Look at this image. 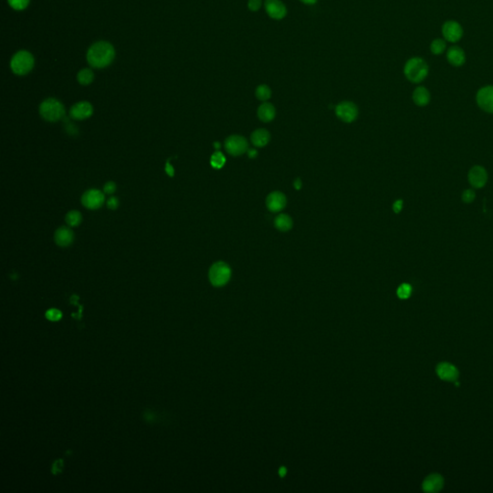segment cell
<instances>
[{"mask_svg": "<svg viewBox=\"0 0 493 493\" xmlns=\"http://www.w3.org/2000/svg\"><path fill=\"white\" fill-rule=\"evenodd\" d=\"M115 58V49L107 42H97L91 45L87 53V60L92 68L102 69L109 66Z\"/></svg>", "mask_w": 493, "mask_h": 493, "instance_id": "obj_1", "label": "cell"}, {"mask_svg": "<svg viewBox=\"0 0 493 493\" xmlns=\"http://www.w3.org/2000/svg\"><path fill=\"white\" fill-rule=\"evenodd\" d=\"M403 73L409 81L413 83H419L423 81L428 75L429 68L423 59L415 57L409 59L405 63Z\"/></svg>", "mask_w": 493, "mask_h": 493, "instance_id": "obj_2", "label": "cell"}, {"mask_svg": "<svg viewBox=\"0 0 493 493\" xmlns=\"http://www.w3.org/2000/svg\"><path fill=\"white\" fill-rule=\"evenodd\" d=\"M40 114L47 122L55 123L62 120L65 116L64 105L55 98H47L40 106Z\"/></svg>", "mask_w": 493, "mask_h": 493, "instance_id": "obj_3", "label": "cell"}, {"mask_svg": "<svg viewBox=\"0 0 493 493\" xmlns=\"http://www.w3.org/2000/svg\"><path fill=\"white\" fill-rule=\"evenodd\" d=\"M34 67V58L27 51L18 52L11 61V68L18 75L27 74Z\"/></svg>", "mask_w": 493, "mask_h": 493, "instance_id": "obj_4", "label": "cell"}, {"mask_svg": "<svg viewBox=\"0 0 493 493\" xmlns=\"http://www.w3.org/2000/svg\"><path fill=\"white\" fill-rule=\"evenodd\" d=\"M230 275L231 270L223 261L214 263L209 270V280L216 287H221L226 284L230 278Z\"/></svg>", "mask_w": 493, "mask_h": 493, "instance_id": "obj_5", "label": "cell"}, {"mask_svg": "<svg viewBox=\"0 0 493 493\" xmlns=\"http://www.w3.org/2000/svg\"><path fill=\"white\" fill-rule=\"evenodd\" d=\"M248 142L240 135H231L224 142L225 150L232 156H239L248 151Z\"/></svg>", "mask_w": 493, "mask_h": 493, "instance_id": "obj_6", "label": "cell"}, {"mask_svg": "<svg viewBox=\"0 0 493 493\" xmlns=\"http://www.w3.org/2000/svg\"><path fill=\"white\" fill-rule=\"evenodd\" d=\"M336 116L345 123H353L359 116V109L352 101H342L335 107Z\"/></svg>", "mask_w": 493, "mask_h": 493, "instance_id": "obj_7", "label": "cell"}, {"mask_svg": "<svg viewBox=\"0 0 493 493\" xmlns=\"http://www.w3.org/2000/svg\"><path fill=\"white\" fill-rule=\"evenodd\" d=\"M104 194L97 189H90L86 191L81 199L82 204L91 210L98 209L104 203Z\"/></svg>", "mask_w": 493, "mask_h": 493, "instance_id": "obj_8", "label": "cell"}, {"mask_svg": "<svg viewBox=\"0 0 493 493\" xmlns=\"http://www.w3.org/2000/svg\"><path fill=\"white\" fill-rule=\"evenodd\" d=\"M436 371H437V374L440 380L445 381V382H450V383L456 382L458 379V376H459V372H458L457 368L455 365H453L452 363L445 362V361L438 364Z\"/></svg>", "mask_w": 493, "mask_h": 493, "instance_id": "obj_9", "label": "cell"}, {"mask_svg": "<svg viewBox=\"0 0 493 493\" xmlns=\"http://www.w3.org/2000/svg\"><path fill=\"white\" fill-rule=\"evenodd\" d=\"M444 487V478L438 473L429 475L422 483V490L427 493H439Z\"/></svg>", "mask_w": 493, "mask_h": 493, "instance_id": "obj_10", "label": "cell"}, {"mask_svg": "<svg viewBox=\"0 0 493 493\" xmlns=\"http://www.w3.org/2000/svg\"><path fill=\"white\" fill-rule=\"evenodd\" d=\"M265 10L271 18L279 20L285 18L287 9L281 0H266Z\"/></svg>", "mask_w": 493, "mask_h": 493, "instance_id": "obj_11", "label": "cell"}, {"mask_svg": "<svg viewBox=\"0 0 493 493\" xmlns=\"http://www.w3.org/2000/svg\"><path fill=\"white\" fill-rule=\"evenodd\" d=\"M93 108L90 102L88 101H80L74 104L70 111V116L73 120H86L92 115Z\"/></svg>", "mask_w": 493, "mask_h": 493, "instance_id": "obj_12", "label": "cell"}, {"mask_svg": "<svg viewBox=\"0 0 493 493\" xmlns=\"http://www.w3.org/2000/svg\"><path fill=\"white\" fill-rule=\"evenodd\" d=\"M477 103L486 112L493 113V86L484 87L478 91Z\"/></svg>", "mask_w": 493, "mask_h": 493, "instance_id": "obj_13", "label": "cell"}, {"mask_svg": "<svg viewBox=\"0 0 493 493\" xmlns=\"http://www.w3.org/2000/svg\"><path fill=\"white\" fill-rule=\"evenodd\" d=\"M442 34L445 40L451 43H456L462 37V28L456 21H447L443 24Z\"/></svg>", "mask_w": 493, "mask_h": 493, "instance_id": "obj_14", "label": "cell"}, {"mask_svg": "<svg viewBox=\"0 0 493 493\" xmlns=\"http://www.w3.org/2000/svg\"><path fill=\"white\" fill-rule=\"evenodd\" d=\"M286 202H287L286 197L284 196V194L278 191L271 193L266 200V205L272 212L281 211L285 207Z\"/></svg>", "mask_w": 493, "mask_h": 493, "instance_id": "obj_15", "label": "cell"}, {"mask_svg": "<svg viewBox=\"0 0 493 493\" xmlns=\"http://www.w3.org/2000/svg\"><path fill=\"white\" fill-rule=\"evenodd\" d=\"M468 180L474 188H482L488 181V173L483 167L475 166L469 171Z\"/></svg>", "mask_w": 493, "mask_h": 493, "instance_id": "obj_16", "label": "cell"}, {"mask_svg": "<svg viewBox=\"0 0 493 493\" xmlns=\"http://www.w3.org/2000/svg\"><path fill=\"white\" fill-rule=\"evenodd\" d=\"M74 240L73 231L67 226L59 227L54 234V241L60 247H68L73 244Z\"/></svg>", "mask_w": 493, "mask_h": 493, "instance_id": "obj_17", "label": "cell"}, {"mask_svg": "<svg viewBox=\"0 0 493 493\" xmlns=\"http://www.w3.org/2000/svg\"><path fill=\"white\" fill-rule=\"evenodd\" d=\"M447 59L449 63L453 66L459 67L465 61V55L463 50L458 46H451L447 51Z\"/></svg>", "mask_w": 493, "mask_h": 493, "instance_id": "obj_18", "label": "cell"}, {"mask_svg": "<svg viewBox=\"0 0 493 493\" xmlns=\"http://www.w3.org/2000/svg\"><path fill=\"white\" fill-rule=\"evenodd\" d=\"M257 116L263 123L272 122L275 117V108L269 102H264L258 107Z\"/></svg>", "mask_w": 493, "mask_h": 493, "instance_id": "obj_19", "label": "cell"}, {"mask_svg": "<svg viewBox=\"0 0 493 493\" xmlns=\"http://www.w3.org/2000/svg\"><path fill=\"white\" fill-rule=\"evenodd\" d=\"M270 133L266 129H257L253 132L251 140L254 146L257 147H263L269 143Z\"/></svg>", "mask_w": 493, "mask_h": 493, "instance_id": "obj_20", "label": "cell"}, {"mask_svg": "<svg viewBox=\"0 0 493 493\" xmlns=\"http://www.w3.org/2000/svg\"><path fill=\"white\" fill-rule=\"evenodd\" d=\"M413 101L418 106H425L430 102L431 95L429 91L424 87H418L413 91Z\"/></svg>", "mask_w": 493, "mask_h": 493, "instance_id": "obj_21", "label": "cell"}, {"mask_svg": "<svg viewBox=\"0 0 493 493\" xmlns=\"http://www.w3.org/2000/svg\"><path fill=\"white\" fill-rule=\"evenodd\" d=\"M292 225H293L292 219L288 215H286V214H279L274 219V226L279 231H282V232L288 231V230H290L292 228Z\"/></svg>", "mask_w": 493, "mask_h": 493, "instance_id": "obj_22", "label": "cell"}, {"mask_svg": "<svg viewBox=\"0 0 493 493\" xmlns=\"http://www.w3.org/2000/svg\"><path fill=\"white\" fill-rule=\"evenodd\" d=\"M81 222H82V215L79 211L76 210L70 211L66 216V223L69 224V226L72 227L77 226Z\"/></svg>", "mask_w": 493, "mask_h": 493, "instance_id": "obj_23", "label": "cell"}, {"mask_svg": "<svg viewBox=\"0 0 493 493\" xmlns=\"http://www.w3.org/2000/svg\"><path fill=\"white\" fill-rule=\"evenodd\" d=\"M77 80L81 85H89L93 80V73L89 69L81 70L77 74Z\"/></svg>", "mask_w": 493, "mask_h": 493, "instance_id": "obj_24", "label": "cell"}, {"mask_svg": "<svg viewBox=\"0 0 493 493\" xmlns=\"http://www.w3.org/2000/svg\"><path fill=\"white\" fill-rule=\"evenodd\" d=\"M210 164L214 169H221L225 164V157L220 151H216L212 154L210 159Z\"/></svg>", "mask_w": 493, "mask_h": 493, "instance_id": "obj_25", "label": "cell"}, {"mask_svg": "<svg viewBox=\"0 0 493 493\" xmlns=\"http://www.w3.org/2000/svg\"><path fill=\"white\" fill-rule=\"evenodd\" d=\"M256 95L257 99H259L261 101H267L272 95V91L270 89L269 86L262 84L256 88Z\"/></svg>", "mask_w": 493, "mask_h": 493, "instance_id": "obj_26", "label": "cell"}, {"mask_svg": "<svg viewBox=\"0 0 493 493\" xmlns=\"http://www.w3.org/2000/svg\"><path fill=\"white\" fill-rule=\"evenodd\" d=\"M445 49H446V44L441 39H437L431 44V50L436 55L443 53L445 51Z\"/></svg>", "mask_w": 493, "mask_h": 493, "instance_id": "obj_27", "label": "cell"}, {"mask_svg": "<svg viewBox=\"0 0 493 493\" xmlns=\"http://www.w3.org/2000/svg\"><path fill=\"white\" fill-rule=\"evenodd\" d=\"M411 293H412V288H411L410 284H407V283L401 284L399 286V288L397 289V295L402 300L408 299L410 297Z\"/></svg>", "mask_w": 493, "mask_h": 493, "instance_id": "obj_28", "label": "cell"}, {"mask_svg": "<svg viewBox=\"0 0 493 493\" xmlns=\"http://www.w3.org/2000/svg\"><path fill=\"white\" fill-rule=\"evenodd\" d=\"M29 1L30 0H8L9 4L11 5V7L14 8L15 10H23V9H25L28 6Z\"/></svg>", "mask_w": 493, "mask_h": 493, "instance_id": "obj_29", "label": "cell"}, {"mask_svg": "<svg viewBox=\"0 0 493 493\" xmlns=\"http://www.w3.org/2000/svg\"><path fill=\"white\" fill-rule=\"evenodd\" d=\"M461 199H462V201H463L464 202H466V203H470V202H472V201H474V199H475V193H474V191H473V190H470V189L465 190V191L462 193V195H461Z\"/></svg>", "mask_w": 493, "mask_h": 493, "instance_id": "obj_30", "label": "cell"}, {"mask_svg": "<svg viewBox=\"0 0 493 493\" xmlns=\"http://www.w3.org/2000/svg\"><path fill=\"white\" fill-rule=\"evenodd\" d=\"M45 316H46V318H47V319H49L50 321H58V320H60V319H61V317H62V313H61L59 310H49L45 313Z\"/></svg>", "mask_w": 493, "mask_h": 493, "instance_id": "obj_31", "label": "cell"}, {"mask_svg": "<svg viewBox=\"0 0 493 493\" xmlns=\"http://www.w3.org/2000/svg\"><path fill=\"white\" fill-rule=\"evenodd\" d=\"M262 5L261 0H249L248 1V8L252 12H257Z\"/></svg>", "mask_w": 493, "mask_h": 493, "instance_id": "obj_32", "label": "cell"}, {"mask_svg": "<svg viewBox=\"0 0 493 493\" xmlns=\"http://www.w3.org/2000/svg\"><path fill=\"white\" fill-rule=\"evenodd\" d=\"M117 189V186L116 184L113 182V181H109L107 182L105 185H104V188H103V191L105 194H113L115 193Z\"/></svg>", "mask_w": 493, "mask_h": 493, "instance_id": "obj_33", "label": "cell"}, {"mask_svg": "<svg viewBox=\"0 0 493 493\" xmlns=\"http://www.w3.org/2000/svg\"><path fill=\"white\" fill-rule=\"evenodd\" d=\"M118 206H119V200L116 197L109 198V200L107 201V207L112 210H115L118 208Z\"/></svg>", "mask_w": 493, "mask_h": 493, "instance_id": "obj_34", "label": "cell"}, {"mask_svg": "<svg viewBox=\"0 0 493 493\" xmlns=\"http://www.w3.org/2000/svg\"><path fill=\"white\" fill-rule=\"evenodd\" d=\"M403 208V201L398 200L393 203V210L395 213H399Z\"/></svg>", "mask_w": 493, "mask_h": 493, "instance_id": "obj_35", "label": "cell"}, {"mask_svg": "<svg viewBox=\"0 0 493 493\" xmlns=\"http://www.w3.org/2000/svg\"><path fill=\"white\" fill-rule=\"evenodd\" d=\"M247 152H248V155H249V157H250V158H256V157L257 156V154H258V153H257V151H256V149H254V148H252V149H248V151H247Z\"/></svg>", "mask_w": 493, "mask_h": 493, "instance_id": "obj_36", "label": "cell"}, {"mask_svg": "<svg viewBox=\"0 0 493 493\" xmlns=\"http://www.w3.org/2000/svg\"><path fill=\"white\" fill-rule=\"evenodd\" d=\"M166 172H167V174H168L170 177H173V176H174L175 171H174L173 167H172L169 163H168V164H167V166H166Z\"/></svg>", "mask_w": 493, "mask_h": 493, "instance_id": "obj_37", "label": "cell"}, {"mask_svg": "<svg viewBox=\"0 0 493 493\" xmlns=\"http://www.w3.org/2000/svg\"><path fill=\"white\" fill-rule=\"evenodd\" d=\"M302 185H303V183H302V180H300V179H297V180L294 181V187H295L296 190H300L302 188Z\"/></svg>", "mask_w": 493, "mask_h": 493, "instance_id": "obj_38", "label": "cell"}, {"mask_svg": "<svg viewBox=\"0 0 493 493\" xmlns=\"http://www.w3.org/2000/svg\"><path fill=\"white\" fill-rule=\"evenodd\" d=\"M300 1L306 5H314L315 3H317L318 0H300Z\"/></svg>", "mask_w": 493, "mask_h": 493, "instance_id": "obj_39", "label": "cell"}, {"mask_svg": "<svg viewBox=\"0 0 493 493\" xmlns=\"http://www.w3.org/2000/svg\"><path fill=\"white\" fill-rule=\"evenodd\" d=\"M286 472H287V471H286V468H285L284 466L280 467V468H279V470H278V474H279V476H280V477H284V476H285V474H286Z\"/></svg>", "mask_w": 493, "mask_h": 493, "instance_id": "obj_40", "label": "cell"}]
</instances>
